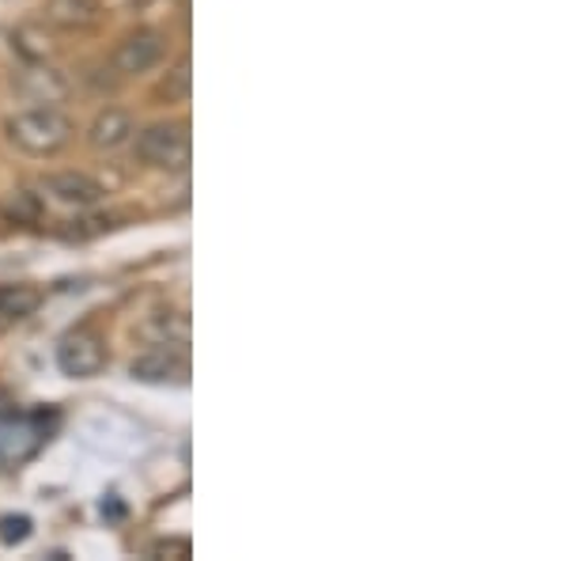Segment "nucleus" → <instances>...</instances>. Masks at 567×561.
Wrapping results in <instances>:
<instances>
[{"instance_id": "1", "label": "nucleus", "mask_w": 567, "mask_h": 561, "mask_svg": "<svg viewBox=\"0 0 567 561\" xmlns=\"http://www.w3.org/2000/svg\"><path fill=\"white\" fill-rule=\"evenodd\" d=\"M76 125L68 122L57 107H34L23 110L8 122V138L15 148H23L27 156H57L62 148L73 144Z\"/></svg>"}, {"instance_id": "2", "label": "nucleus", "mask_w": 567, "mask_h": 561, "mask_svg": "<svg viewBox=\"0 0 567 561\" xmlns=\"http://www.w3.org/2000/svg\"><path fill=\"white\" fill-rule=\"evenodd\" d=\"M136 156L159 172H186L189 164V122H156L136 138Z\"/></svg>"}, {"instance_id": "3", "label": "nucleus", "mask_w": 567, "mask_h": 561, "mask_svg": "<svg viewBox=\"0 0 567 561\" xmlns=\"http://www.w3.org/2000/svg\"><path fill=\"white\" fill-rule=\"evenodd\" d=\"M102 364H107V350H102V342L91 330H73V334H65L62 345H57V369L73 380L99 376Z\"/></svg>"}, {"instance_id": "4", "label": "nucleus", "mask_w": 567, "mask_h": 561, "mask_svg": "<svg viewBox=\"0 0 567 561\" xmlns=\"http://www.w3.org/2000/svg\"><path fill=\"white\" fill-rule=\"evenodd\" d=\"M163 50H167V38L159 31H133V35L122 38V46L114 50V69L122 76H141L148 69H156L163 62Z\"/></svg>"}, {"instance_id": "5", "label": "nucleus", "mask_w": 567, "mask_h": 561, "mask_svg": "<svg viewBox=\"0 0 567 561\" xmlns=\"http://www.w3.org/2000/svg\"><path fill=\"white\" fill-rule=\"evenodd\" d=\"M129 372L144 384H182L189 376V361L178 345H156V350L136 356Z\"/></svg>"}, {"instance_id": "6", "label": "nucleus", "mask_w": 567, "mask_h": 561, "mask_svg": "<svg viewBox=\"0 0 567 561\" xmlns=\"http://www.w3.org/2000/svg\"><path fill=\"white\" fill-rule=\"evenodd\" d=\"M38 190L49 194L54 201H62V206H76V209H88V206H94V201H102V186L84 172L46 175L38 183Z\"/></svg>"}, {"instance_id": "7", "label": "nucleus", "mask_w": 567, "mask_h": 561, "mask_svg": "<svg viewBox=\"0 0 567 561\" xmlns=\"http://www.w3.org/2000/svg\"><path fill=\"white\" fill-rule=\"evenodd\" d=\"M42 20H46L49 28L84 31L102 20V0H46V4H42Z\"/></svg>"}, {"instance_id": "8", "label": "nucleus", "mask_w": 567, "mask_h": 561, "mask_svg": "<svg viewBox=\"0 0 567 561\" xmlns=\"http://www.w3.org/2000/svg\"><path fill=\"white\" fill-rule=\"evenodd\" d=\"M133 133H136L133 114H129V110H118V107H107L91 125V144L94 148H118V144H125Z\"/></svg>"}, {"instance_id": "9", "label": "nucleus", "mask_w": 567, "mask_h": 561, "mask_svg": "<svg viewBox=\"0 0 567 561\" xmlns=\"http://www.w3.org/2000/svg\"><path fill=\"white\" fill-rule=\"evenodd\" d=\"M144 334L156 338V345H186L189 319L182 311H156V316L144 322Z\"/></svg>"}, {"instance_id": "10", "label": "nucleus", "mask_w": 567, "mask_h": 561, "mask_svg": "<svg viewBox=\"0 0 567 561\" xmlns=\"http://www.w3.org/2000/svg\"><path fill=\"white\" fill-rule=\"evenodd\" d=\"M42 308V288L34 285H4L0 288V316L27 319Z\"/></svg>"}, {"instance_id": "11", "label": "nucleus", "mask_w": 567, "mask_h": 561, "mask_svg": "<svg viewBox=\"0 0 567 561\" xmlns=\"http://www.w3.org/2000/svg\"><path fill=\"white\" fill-rule=\"evenodd\" d=\"M186 96H189V62H178L170 80L163 84V99H167V103H182Z\"/></svg>"}, {"instance_id": "12", "label": "nucleus", "mask_w": 567, "mask_h": 561, "mask_svg": "<svg viewBox=\"0 0 567 561\" xmlns=\"http://www.w3.org/2000/svg\"><path fill=\"white\" fill-rule=\"evenodd\" d=\"M27 535H31V520H27V516H4V520H0V542H8V547L23 542Z\"/></svg>"}, {"instance_id": "13", "label": "nucleus", "mask_w": 567, "mask_h": 561, "mask_svg": "<svg viewBox=\"0 0 567 561\" xmlns=\"http://www.w3.org/2000/svg\"><path fill=\"white\" fill-rule=\"evenodd\" d=\"M156 558H189V539H167V542H156L152 547Z\"/></svg>"}]
</instances>
